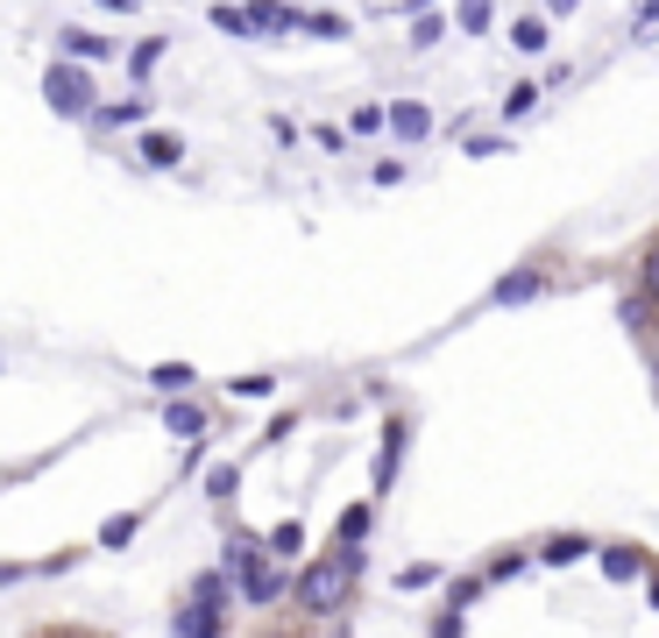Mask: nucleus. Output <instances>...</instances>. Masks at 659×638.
Wrapping results in <instances>:
<instances>
[{"mask_svg":"<svg viewBox=\"0 0 659 638\" xmlns=\"http://www.w3.org/2000/svg\"><path fill=\"white\" fill-rule=\"evenodd\" d=\"M170 631H178V638H213V631H227V610H206V603H191V596H185V603L170 610Z\"/></svg>","mask_w":659,"mask_h":638,"instance_id":"12","label":"nucleus"},{"mask_svg":"<svg viewBox=\"0 0 659 638\" xmlns=\"http://www.w3.org/2000/svg\"><path fill=\"white\" fill-rule=\"evenodd\" d=\"M164 433H170V440H206V433H213V412H206L199 397L170 391V404H164Z\"/></svg>","mask_w":659,"mask_h":638,"instance_id":"6","label":"nucleus"},{"mask_svg":"<svg viewBox=\"0 0 659 638\" xmlns=\"http://www.w3.org/2000/svg\"><path fill=\"white\" fill-rule=\"evenodd\" d=\"M454 29L461 36H490L496 29V0H454Z\"/></svg>","mask_w":659,"mask_h":638,"instance_id":"16","label":"nucleus"},{"mask_svg":"<svg viewBox=\"0 0 659 638\" xmlns=\"http://www.w3.org/2000/svg\"><path fill=\"white\" fill-rule=\"evenodd\" d=\"M518 568H525V553H496V560H490V568H482V582H511V575H518Z\"/></svg>","mask_w":659,"mask_h":638,"instance_id":"29","label":"nucleus"},{"mask_svg":"<svg viewBox=\"0 0 659 638\" xmlns=\"http://www.w3.org/2000/svg\"><path fill=\"white\" fill-rule=\"evenodd\" d=\"M43 107L65 114V121H86V114L100 107V79H92V65H79V57H57V65L43 71Z\"/></svg>","mask_w":659,"mask_h":638,"instance_id":"2","label":"nucleus"},{"mask_svg":"<svg viewBox=\"0 0 659 638\" xmlns=\"http://www.w3.org/2000/svg\"><path fill=\"white\" fill-rule=\"evenodd\" d=\"M532 107H539V79H518L511 92H503V121H525Z\"/></svg>","mask_w":659,"mask_h":638,"instance_id":"24","label":"nucleus"},{"mask_svg":"<svg viewBox=\"0 0 659 638\" xmlns=\"http://www.w3.org/2000/svg\"><path fill=\"white\" fill-rule=\"evenodd\" d=\"M355 575H362V547H334L326 560H313V568L298 575V610L334 617L347 603V589H355Z\"/></svg>","mask_w":659,"mask_h":638,"instance_id":"1","label":"nucleus"},{"mask_svg":"<svg viewBox=\"0 0 659 638\" xmlns=\"http://www.w3.org/2000/svg\"><path fill=\"white\" fill-rule=\"evenodd\" d=\"M646 568H652V560L638 547H603V575H610V582H638Z\"/></svg>","mask_w":659,"mask_h":638,"instance_id":"18","label":"nucleus"},{"mask_svg":"<svg viewBox=\"0 0 659 638\" xmlns=\"http://www.w3.org/2000/svg\"><path fill=\"white\" fill-rule=\"evenodd\" d=\"M383 128H391V121H383V107H376V100L347 114V135H383Z\"/></svg>","mask_w":659,"mask_h":638,"instance_id":"27","label":"nucleus"},{"mask_svg":"<svg viewBox=\"0 0 659 638\" xmlns=\"http://www.w3.org/2000/svg\"><path fill=\"white\" fill-rule=\"evenodd\" d=\"M553 43V22L547 14H525V22H511V50H525V57H539Z\"/></svg>","mask_w":659,"mask_h":638,"instance_id":"19","label":"nucleus"},{"mask_svg":"<svg viewBox=\"0 0 659 638\" xmlns=\"http://www.w3.org/2000/svg\"><path fill=\"white\" fill-rule=\"evenodd\" d=\"M539 8H547L553 22H560V14H574V8H581V0H539Z\"/></svg>","mask_w":659,"mask_h":638,"instance_id":"36","label":"nucleus"},{"mask_svg":"<svg viewBox=\"0 0 659 638\" xmlns=\"http://www.w3.org/2000/svg\"><path fill=\"white\" fill-rule=\"evenodd\" d=\"M242 14H248V29H256L263 43L298 36V22H305V8H291V0H242Z\"/></svg>","mask_w":659,"mask_h":638,"instance_id":"4","label":"nucleus"},{"mask_svg":"<svg viewBox=\"0 0 659 638\" xmlns=\"http://www.w3.org/2000/svg\"><path fill=\"white\" fill-rule=\"evenodd\" d=\"M135 526H142V511H121V518H107V526H100V547H107V553H121L128 539H135Z\"/></svg>","mask_w":659,"mask_h":638,"instance_id":"26","label":"nucleus"},{"mask_svg":"<svg viewBox=\"0 0 659 638\" xmlns=\"http://www.w3.org/2000/svg\"><path fill=\"white\" fill-rule=\"evenodd\" d=\"M227 490H235V469H213V475H206V497H213V504H220Z\"/></svg>","mask_w":659,"mask_h":638,"instance_id":"34","label":"nucleus"},{"mask_svg":"<svg viewBox=\"0 0 659 638\" xmlns=\"http://www.w3.org/2000/svg\"><path fill=\"white\" fill-rule=\"evenodd\" d=\"M581 553H589V532H553L547 547H539V560H547V568H574Z\"/></svg>","mask_w":659,"mask_h":638,"instance_id":"17","label":"nucleus"},{"mask_svg":"<svg viewBox=\"0 0 659 638\" xmlns=\"http://www.w3.org/2000/svg\"><path fill=\"white\" fill-rule=\"evenodd\" d=\"M92 8L114 14V22H135V14H142V0H92Z\"/></svg>","mask_w":659,"mask_h":638,"instance_id":"33","label":"nucleus"},{"mask_svg":"<svg viewBox=\"0 0 659 638\" xmlns=\"http://www.w3.org/2000/svg\"><path fill=\"white\" fill-rule=\"evenodd\" d=\"M447 575H440V560H412V568H397V589L404 596H419V589H440Z\"/></svg>","mask_w":659,"mask_h":638,"instance_id":"22","label":"nucleus"},{"mask_svg":"<svg viewBox=\"0 0 659 638\" xmlns=\"http://www.w3.org/2000/svg\"><path fill=\"white\" fill-rule=\"evenodd\" d=\"M142 121H149V92H135V86H128V100H114V107L100 100V107L86 114L92 135H121V128H142Z\"/></svg>","mask_w":659,"mask_h":638,"instance_id":"5","label":"nucleus"},{"mask_svg":"<svg viewBox=\"0 0 659 638\" xmlns=\"http://www.w3.org/2000/svg\"><path fill=\"white\" fill-rule=\"evenodd\" d=\"M370 526H376V497H362V504H347V511H341L334 539H341V547H362V539H370Z\"/></svg>","mask_w":659,"mask_h":638,"instance_id":"14","label":"nucleus"},{"mask_svg":"<svg viewBox=\"0 0 659 638\" xmlns=\"http://www.w3.org/2000/svg\"><path fill=\"white\" fill-rule=\"evenodd\" d=\"M263 547H269V553H277V560H298V553H305V526H298V518H284V526H277V532H269V539H263Z\"/></svg>","mask_w":659,"mask_h":638,"instance_id":"23","label":"nucleus"},{"mask_svg":"<svg viewBox=\"0 0 659 638\" xmlns=\"http://www.w3.org/2000/svg\"><path fill=\"white\" fill-rule=\"evenodd\" d=\"M419 8H440V0H397V14H419Z\"/></svg>","mask_w":659,"mask_h":638,"instance_id":"39","label":"nucleus"},{"mask_svg":"<svg viewBox=\"0 0 659 638\" xmlns=\"http://www.w3.org/2000/svg\"><path fill=\"white\" fill-rule=\"evenodd\" d=\"M298 121H291V114H269V143H277V149H291V143H298Z\"/></svg>","mask_w":659,"mask_h":638,"instance_id":"31","label":"nucleus"},{"mask_svg":"<svg viewBox=\"0 0 659 638\" xmlns=\"http://www.w3.org/2000/svg\"><path fill=\"white\" fill-rule=\"evenodd\" d=\"M638 36H659V0H638Z\"/></svg>","mask_w":659,"mask_h":638,"instance_id":"35","label":"nucleus"},{"mask_svg":"<svg viewBox=\"0 0 659 638\" xmlns=\"http://www.w3.org/2000/svg\"><path fill=\"white\" fill-rule=\"evenodd\" d=\"M185 596H191V603H206V610H227V603H235V575H227V568H199Z\"/></svg>","mask_w":659,"mask_h":638,"instance_id":"13","label":"nucleus"},{"mask_svg":"<svg viewBox=\"0 0 659 638\" xmlns=\"http://www.w3.org/2000/svg\"><path fill=\"white\" fill-rule=\"evenodd\" d=\"M164 57H170V36H142V43L128 50V86L149 92V86H157V65H164Z\"/></svg>","mask_w":659,"mask_h":638,"instance_id":"10","label":"nucleus"},{"mask_svg":"<svg viewBox=\"0 0 659 638\" xmlns=\"http://www.w3.org/2000/svg\"><path fill=\"white\" fill-rule=\"evenodd\" d=\"M206 22L220 29V36H235V43H248V36H256V29H248V14L235 8V0H213V8H206Z\"/></svg>","mask_w":659,"mask_h":638,"instance_id":"21","label":"nucleus"},{"mask_svg":"<svg viewBox=\"0 0 659 638\" xmlns=\"http://www.w3.org/2000/svg\"><path fill=\"white\" fill-rule=\"evenodd\" d=\"M646 284H652V298H659V248H652V263H646Z\"/></svg>","mask_w":659,"mask_h":638,"instance_id":"38","label":"nucleus"},{"mask_svg":"<svg viewBox=\"0 0 659 638\" xmlns=\"http://www.w3.org/2000/svg\"><path fill=\"white\" fill-rule=\"evenodd\" d=\"M305 135H313L326 157H341V149H347V128H334V121H319V128H305Z\"/></svg>","mask_w":659,"mask_h":638,"instance_id":"28","label":"nucleus"},{"mask_svg":"<svg viewBox=\"0 0 659 638\" xmlns=\"http://www.w3.org/2000/svg\"><path fill=\"white\" fill-rule=\"evenodd\" d=\"M404 448H412V419H383V454H376V504L391 497V482H397V461Z\"/></svg>","mask_w":659,"mask_h":638,"instance_id":"7","label":"nucleus"},{"mask_svg":"<svg viewBox=\"0 0 659 638\" xmlns=\"http://www.w3.org/2000/svg\"><path fill=\"white\" fill-rule=\"evenodd\" d=\"M539 292H547V269L525 263V269H511V277L490 284V305H525V298H539Z\"/></svg>","mask_w":659,"mask_h":638,"instance_id":"11","label":"nucleus"},{"mask_svg":"<svg viewBox=\"0 0 659 638\" xmlns=\"http://www.w3.org/2000/svg\"><path fill=\"white\" fill-rule=\"evenodd\" d=\"M646 596H652V610H659V560L646 568Z\"/></svg>","mask_w":659,"mask_h":638,"instance_id":"37","label":"nucleus"},{"mask_svg":"<svg viewBox=\"0 0 659 638\" xmlns=\"http://www.w3.org/2000/svg\"><path fill=\"white\" fill-rule=\"evenodd\" d=\"M227 391H235V397H269V391H277V383H269V376H235V383H227Z\"/></svg>","mask_w":659,"mask_h":638,"instance_id":"32","label":"nucleus"},{"mask_svg":"<svg viewBox=\"0 0 659 638\" xmlns=\"http://www.w3.org/2000/svg\"><path fill=\"white\" fill-rule=\"evenodd\" d=\"M135 157H142L149 170H178V164H185V135L142 121V128H135Z\"/></svg>","mask_w":659,"mask_h":638,"instance_id":"3","label":"nucleus"},{"mask_svg":"<svg viewBox=\"0 0 659 638\" xmlns=\"http://www.w3.org/2000/svg\"><path fill=\"white\" fill-rule=\"evenodd\" d=\"M305 36H319V43H347L355 36V22L347 14H334V8H305V22H298Z\"/></svg>","mask_w":659,"mask_h":638,"instance_id":"15","label":"nucleus"},{"mask_svg":"<svg viewBox=\"0 0 659 638\" xmlns=\"http://www.w3.org/2000/svg\"><path fill=\"white\" fill-rule=\"evenodd\" d=\"M652 248H659V242H652Z\"/></svg>","mask_w":659,"mask_h":638,"instance_id":"40","label":"nucleus"},{"mask_svg":"<svg viewBox=\"0 0 659 638\" xmlns=\"http://www.w3.org/2000/svg\"><path fill=\"white\" fill-rule=\"evenodd\" d=\"M149 383H157V391H191V383H199V370H191V362H157V370H149Z\"/></svg>","mask_w":659,"mask_h":638,"instance_id":"25","label":"nucleus"},{"mask_svg":"<svg viewBox=\"0 0 659 638\" xmlns=\"http://www.w3.org/2000/svg\"><path fill=\"white\" fill-rule=\"evenodd\" d=\"M383 121H391L383 135H397V143H433V107H425V100H391V107H383Z\"/></svg>","mask_w":659,"mask_h":638,"instance_id":"8","label":"nucleus"},{"mask_svg":"<svg viewBox=\"0 0 659 638\" xmlns=\"http://www.w3.org/2000/svg\"><path fill=\"white\" fill-rule=\"evenodd\" d=\"M447 29H454V14H440V8H419V14H412V50H433Z\"/></svg>","mask_w":659,"mask_h":638,"instance_id":"20","label":"nucleus"},{"mask_svg":"<svg viewBox=\"0 0 659 638\" xmlns=\"http://www.w3.org/2000/svg\"><path fill=\"white\" fill-rule=\"evenodd\" d=\"M57 57H79V65H114L121 43H114V36H92V29H57Z\"/></svg>","mask_w":659,"mask_h":638,"instance_id":"9","label":"nucleus"},{"mask_svg":"<svg viewBox=\"0 0 659 638\" xmlns=\"http://www.w3.org/2000/svg\"><path fill=\"white\" fill-rule=\"evenodd\" d=\"M461 149H469V157H503V149H511V135H469Z\"/></svg>","mask_w":659,"mask_h":638,"instance_id":"30","label":"nucleus"}]
</instances>
